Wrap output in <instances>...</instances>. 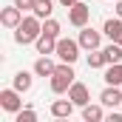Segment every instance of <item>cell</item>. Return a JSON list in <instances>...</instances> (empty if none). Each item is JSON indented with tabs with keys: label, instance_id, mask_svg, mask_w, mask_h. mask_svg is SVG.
Returning <instances> with one entry per match:
<instances>
[{
	"label": "cell",
	"instance_id": "1",
	"mask_svg": "<svg viewBox=\"0 0 122 122\" xmlns=\"http://www.w3.org/2000/svg\"><path fill=\"white\" fill-rule=\"evenodd\" d=\"M43 34V23H40V17L37 14H31V17H23L20 20V26L14 29V43H20V46H29V43H37V37Z\"/></svg>",
	"mask_w": 122,
	"mask_h": 122
},
{
	"label": "cell",
	"instance_id": "2",
	"mask_svg": "<svg viewBox=\"0 0 122 122\" xmlns=\"http://www.w3.org/2000/svg\"><path fill=\"white\" fill-rule=\"evenodd\" d=\"M74 77H77V74H74L71 62H62V65H57V68H54V74L48 77V80H51V91H54V94H65L71 85H74V82H77Z\"/></svg>",
	"mask_w": 122,
	"mask_h": 122
},
{
	"label": "cell",
	"instance_id": "3",
	"mask_svg": "<svg viewBox=\"0 0 122 122\" xmlns=\"http://www.w3.org/2000/svg\"><path fill=\"white\" fill-rule=\"evenodd\" d=\"M80 48H82V46H80V40L60 37V40H57V51H54V54H57L62 62H71V65H74V62H77V57H80Z\"/></svg>",
	"mask_w": 122,
	"mask_h": 122
},
{
	"label": "cell",
	"instance_id": "4",
	"mask_svg": "<svg viewBox=\"0 0 122 122\" xmlns=\"http://www.w3.org/2000/svg\"><path fill=\"white\" fill-rule=\"evenodd\" d=\"M0 108L9 111V114H17V111L23 108L20 91H17V88H3V91H0Z\"/></svg>",
	"mask_w": 122,
	"mask_h": 122
},
{
	"label": "cell",
	"instance_id": "5",
	"mask_svg": "<svg viewBox=\"0 0 122 122\" xmlns=\"http://www.w3.org/2000/svg\"><path fill=\"white\" fill-rule=\"evenodd\" d=\"M88 17H91V9H88L85 3H80V0L68 9V23H71V26H77V29L88 26Z\"/></svg>",
	"mask_w": 122,
	"mask_h": 122
},
{
	"label": "cell",
	"instance_id": "6",
	"mask_svg": "<svg viewBox=\"0 0 122 122\" xmlns=\"http://www.w3.org/2000/svg\"><path fill=\"white\" fill-rule=\"evenodd\" d=\"M99 43H102L99 31L88 29V26H82V29H80V46H82L85 51H94V48H99Z\"/></svg>",
	"mask_w": 122,
	"mask_h": 122
},
{
	"label": "cell",
	"instance_id": "7",
	"mask_svg": "<svg viewBox=\"0 0 122 122\" xmlns=\"http://www.w3.org/2000/svg\"><path fill=\"white\" fill-rule=\"evenodd\" d=\"M20 20H23V11H20L17 6H6V9L0 11V23H3L6 29H17Z\"/></svg>",
	"mask_w": 122,
	"mask_h": 122
},
{
	"label": "cell",
	"instance_id": "8",
	"mask_svg": "<svg viewBox=\"0 0 122 122\" xmlns=\"http://www.w3.org/2000/svg\"><path fill=\"white\" fill-rule=\"evenodd\" d=\"M68 97L74 99L77 108H85V105L91 102V99H88V85H85V82H74V85L68 88Z\"/></svg>",
	"mask_w": 122,
	"mask_h": 122
},
{
	"label": "cell",
	"instance_id": "9",
	"mask_svg": "<svg viewBox=\"0 0 122 122\" xmlns=\"http://www.w3.org/2000/svg\"><path fill=\"white\" fill-rule=\"evenodd\" d=\"M74 99L68 97V99H54L51 102V117H57V119H65V117H71L74 114Z\"/></svg>",
	"mask_w": 122,
	"mask_h": 122
},
{
	"label": "cell",
	"instance_id": "10",
	"mask_svg": "<svg viewBox=\"0 0 122 122\" xmlns=\"http://www.w3.org/2000/svg\"><path fill=\"white\" fill-rule=\"evenodd\" d=\"M99 102H102L105 108H117V105H122V91H119V85H108L105 91L99 94Z\"/></svg>",
	"mask_w": 122,
	"mask_h": 122
},
{
	"label": "cell",
	"instance_id": "11",
	"mask_svg": "<svg viewBox=\"0 0 122 122\" xmlns=\"http://www.w3.org/2000/svg\"><path fill=\"white\" fill-rule=\"evenodd\" d=\"M102 31L108 34V40H114V43H122V17H111V20H105Z\"/></svg>",
	"mask_w": 122,
	"mask_h": 122
},
{
	"label": "cell",
	"instance_id": "12",
	"mask_svg": "<svg viewBox=\"0 0 122 122\" xmlns=\"http://www.w3.org/2000/svg\"><path fill=\"white\" fill-rule=\"evenodd\" d=\"M57 40H60V37H51V34L43 31V34L37 37V51H40V54H54V51H57Z\"/></svg>",
	"mask_w": 122,
	"mask_h": 122
},
{
	"label": "cell",
	"instance_id": "13",
	"mask_svg": "<svg viewBox=\"0 0 122 122\" xmlns=\"http://www.w3.org/2000/svg\"><path fill=\"white\" fill-rule=\"evenodd\" d=\"M105 85H122V62H111L105 68Z\"/></svg>",
	"mask_w": 122,
	"mask_h": 122
},
{
	"label": "cell",
	"instance_id": "14",
	"mask_svg": "<svg viewBox=\"0 0 122 122\" xmlns=\"http://www.w3.org/2000/svg\"><path fill=\"white\" fill-rule=\"evenodd\" d=\"M54 68H57V65L48 60V54H43L40 60L34 62V74H37V77H51V74H54Z\"/></svg>",
	"mask_w": 122,
	"mask_h": 122
},
{
	"label": "cell",
	"instance_id": "15",
	"mask_svg": "<svg viewBox=\"0 0 122 122\" xmlns=\"http://www.w3.org/2000/svg\"><path fill=\"white\" fill-rule=\"evenodd\" d=\"M102 51H105L108 65H111V62H122V43H114V40H111V46H105Z\"/></svg>",
	"mask_w": 122,
	"mask_h": 122
},
{
	"label": "cell",
	"instance_id": "16",
	"mask_svg": "<svg viewBox=\"0 0 122 122\" xmlns=\"http://www.w3.org/2000/svg\"><path fill=\"white\" fill-rule=\"evenodd\" d=\"M31 82H34V80H31V74L29 71H17V74H14V88H17V91L20 94H26L31 88Z\"/></svg>",
	"mask_w": 122,
	"mask_h": 122
},
{
	"label": "cell",
	"instance_id": "17",
	"mask_svg": "<svg viewBox=\"0 0 122 122\" xmlns=\"http://www.w3.org/2000/svg\"><path fill=\"white\" fill-rule=\"evenodd\" d=\"M51 11H54V3H51V0H37V3H34V14H37L40 20H48Z\"/></svg>",
	"mask_w": 122,
	"mask_h": 122
},
{
	"label": "cell",
	"instance_id": "18",
	"mask_svg": "<svg viewBox=\"0 0 122 122\" xmlns=\"http://www.w3.org/2000/svg\"><path fill=\"white\" fill-rule=\"evenodd\" d=\"M82 119H85V122H99V119H102V108L88 102V105L82 108Z\"/></svg>",
	"mask_w": 122,
	"mask_h": 122
},
{
	"label": "cell",
	"instance_id": "19",
	"mask_svg": "<svg viewBox=\"0 0 122 122\" xmlns=\"http://www.w3.org/2000/svg\"><path fill=\"white\" fill-rule=\"evenodd\" d=\"M102 65H108L105 51H102V48H94L91 54H88V68H102Z\"/></svg>",
	"mask_w": 122,
	"mask_h": 122
},
{
	"label": "cell",
	"instance_id": "20",
	"mask_svg": "<svg viewBox=\"0 0 122 122\" xmlns=\"http://www.w3.org/2000/svg\"><path fill=\"white\" fill-rule=\"evenodd\" d=\"M43 31L51 34V37H60V23H57L54 17H48V20H43Z\"/></svg>",
	"mask_w": 122,
	"mask_h": 122
},
{
	"label": "cell",
	"instance_id": "21",
	"mask_svg": "<svg viewBox=\"0 0 122 122\" xmlns=\"http://www.w3.org/2000/svg\"><path fill=\"white\" fill-rule=\"evenodd\" d=\"M34 119H37V114H34L31 108H20V111H17V119H14V122H34Z\"/></svg>",
	"mask_w": 122,
	"mask_h": 122
},
{
	"label": "cell",
	"instance_id": "22",
	"mask_svg": "<svg viewBox=\"0 0 122 122\" xmlns=\"http://www.w3.org/2000/svg\"><path fill=\"white\" fill-rule=\"evenodd\" d=\"M34 3H37V0H14V6H17L20 11H34Z\"/></svg>",
	"mask_w": 122,
	"mask_h": 122
},
{
	"label": "cell",
	"instance_id": "23",
	"mask_svg": "<svg viewBox=\"0 0 122 122\" xmlns=\"http://www.w3.org/2000/svg\"><path fill=\"white\" fill-rule=\"evenodd\" d=\"M74 3H77V0H60V6H65V9H71Z\"/></svg>",
	"mask_w": 122,
	"mask_h": 122
},
{
	"label": "cell",
	"instance_id": "24",
	"mask_svg": "<svg viewBox=\"0 0 122 122\" xmlns=\"http://www.w3.org/2000/svg\"><path fill=\"white\" fill-rule=\"evenodd\" d=\"M111 122H122V114H114L111 111Z\"/></svg>",
	"mask_w": 122,
	"mask_h": 122
},
{
	"label": "cell",
	"instance_id": "25",
	"mask_svg": "<svg viewBox=\"0 0 122 122\" xmlns=\"http://www.w3.org/2000/svg\"><path fill=\"white\" fill-rule=\"evenodd\" d=\"M117 17H122V0H117Z\"/></svg>",
	"mask_w": 122,
	"mask_h": 122
}]
</instances>
